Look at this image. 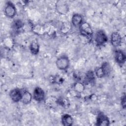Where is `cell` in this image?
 Segmentation results:
<instances>
[{"label":"cell","mask_w":126,"mask_h":126,"mask_svg":"<svg viewBox=\"0 0 126 126\" xmlns=\"http://www.w3.org/2000/svg\"><path fill=\"white\" fill-rule=\"evenodd\" d=\"M110 42L113 47H117L119 46L122 42L121 34L118 32H113L112 33L110 37Z\"/></svg>","instance_id":"obj_9"},{"label":"cell","mask_w":126,"mask_h":126,"mask_svg":"<svg viewBox=\"0 0 126 126\" xmlns=\"http://www.w3.org/2000/svg\"><path fill=\"white\" fill-rule=\"evenodd\" d=\"M79 30L81 34L86 38H90L93 35V31L91 25L86 22H83L80 25Z\"/></svg>","instance_id":"obj_2"},{"label":"cell","mask_w":126,"mask_h":126,"mask_svg":"<svg viewBox=\"0 0 126 126\" xmlns=\"http://www.w3.org/2000/svg\"><path fill=\"white\" fill-rule=\"evenodd\" d=\"M57 103L59 105L63 107H67L69 105V102L68 101V100L65 98L63 97L59 98L57 100Z\"/></svg>","instance_id":"obj_19"},{"label":"cell","mask_w":126,"mask_h":126,"mask_svg":"<svg viewBox=\"0 0 126 126\" xmlns=\"http://www.w3.org/2000/svg\"><path fill=\"white\" fill-rule=\"evenodd\" d=\"M110 125V121L108 118L102 113H99L96 118V125L99 126H107Z\"/></svg>","instance_id":"obj_8"},{"label":"cell","mask_w":126,"mask_h":126,"mask_svg":"<svg viewBox=\"0 0 126 126\" xmlns=\"http://www.w3.org/2000/svg\"><path fill=\"white\" fill-rule=\"evenodd\" d=\"M12 26L15 30L18 31L23 27L24 24L20 19H17L13 22Z\"/></svg>","instance_id":"obj_18"},{"label":"cell","mask_w":126,"mask_h":126,"mask_svg":"<svg viewBox=\"0 0 126 126\" xmlns=\"http://www.w3.org/2000/svg\"><path fill=\"white\" fill-rule=\"evenodd\" d=\"M56 8L58 13L64 15L67 13L69 11V7L67 3L65 1L59 0L56 4Z\"/></svg>","instance_id":"obj_5"},{"label":"cell","mask_w":126,"mask_h":126,"mask_svg":"<svg viewBox=\"0 0 126 126\" xmlns=\"http://www.w3.org/2000/svg\"><path fill=\"white\" fill-rule=\"evenodd\" d=\"M108 41V37L105 32L102 30L98 31L94 35V41L96 44L100 46L105 44Z\"/></svg>","instance_id":"obj_4"},{"label":"cell","mask_w":126,"mask_h":126,"mask_svg":"<svg viewBox=\"0 0 126 126\" xmlns=\"http://www.w3.org/2000/svg\"><path fill=\"white\" fill-rule=\"evenodd\" d=\"M9 96L11 100L14 102H18L21 101L22 96V91L19 89L15 88L10 91Z\"/></svg>","instance_id":"obj_7"},{"label":"cell","mask_w":126,"mask_h":126,"mask_svg":"<svg viewBox=\"0 0 126 126\" xmlns=\"http://www.w3.org/2000/svg\"><path fill=\"white\" fill-rule=\"evenodd\" d=\"M56 64L60 70H65L69 66V60L67 56L62 55L57 59Z\"/></svg>","instance_id":"obj_3"},{"label":"cell","mask_w":126,"mask_h":126,"mask_svg":"<svg viewBox=\"0 0 126 126\" xmlns=\"http://www.w3.org/2000/svg\"><path fill=\"white\" fill-rule=\"evenodd\" d=\"M114 59L116 62L120 64H124L126 60L125 54L121 50H116L114 52Z\"/></svg>","instance_id":"obj_10"},{"label":"cell","mask_w":126,"mask_h":126,"mask_svg":"<svg viewBox=\"0 0 126 126\" xmlns=\"http://www.w3.org/2000/svg\"><path fill=\"white\" fill-rule=\"evenodd\" d=\"M126 95L124 94L121 98V105L122 106V107L124 109H125L126 107Z\"/></svg>","instance_id":"obj_21"},{"label":"cell","mask_w":126,"mask_h":126,"mask_svg":"<svg viewBox=\"0 0 126 126\" xmlns=\"http://www.w3.org/2000/svg\"><path fill=\"white\" fill-rule=\"evenodd\" d=\"M73 118L70 115L68 114H63L61 118L62 125L64 126H70L73 125Z\"/></svg>","instance_id":"obj_11"},{"label":"cell","mask_w":126,"mask_h":126,"mask_svg":"<svg viewBox=\"0 0 126 126\" xmlns=\"http://www.w3.org/2000/svg\"><path fill=\"white\" fill-rule=\"evenodd\" d=\"M94 74L95 76L98 78H101L107 75L105 71L101 66L98 67L95 69L94 71Z\"/></svg>","instance_id":"obj_17"},{"label":"cell","mask_w":126,"mask_h":126,"mask_svg":"<svg viewBox=\"0 0 126 126\" xmlns=\"http://www.w3.org/2000/svg\"><path fill=\"white\" fill-rule=\"evenodd\" d=\"M54 81L56 82V83L59 84H62V83H63V80L61 77H60L59 76H57L55 77Z\"/></svg>","instance_id":"obj_22"},{"label":"cell","mask_w":126,"mask_h":126,"mask_svg":"<svg viewBox=\"0 0 126 126\" xmlns=\"http://www.w3.org/2000/svg\"><path fill=\"white\" fill-rule=\"evenodd\" d=\"M83 17L79 14H74L71 18V23L75 27H79L83 23Z\"/></svg>","instance_id":"obj_13"},{"label":"cell","mask_w":126,"mask_h":126,"mask_svg":"<svg viewBox=\"0 0 126 126\" xmlns=\"http://www.w3.org/2000/svg\"><path fill=\"white\" fill-rule=\"evenodd\" d=\"M95 77V75L94 72L92 70H89L86 73L85 75V80L87 82L92 83L94 81Z\"/></svg>","instance_id":"obj_16"},{"label":"cell","mask_w":126,"mask_h":126,"mask_svg":"<svg viewBox=\"0 0 126 126\" xmlns=\"http://www.w3.org/2000/svg\"><path fill=\"white\" fill-rule=\"evenodd\" d=\"M32 98V94L28 91H22V96L21 101L24 104H29Z\"/></svg>","instance_id":"obj_12"},{"label":"cell","mask_w":126,"mask_h":126,"mask_svg":"<svg viewBox=\"0 0 126 126\" xmlns=\"http://www.w3.org/2000/svg\"><path fill=\"white\" fill-rule=\"evenodd\" d=\"M45 92L44 90L39 87H36L33 92L32 97L36 101L41 102L45 98Z\"/></svg>","instance_id":"obj_6"},{"label":"cell","mask_w":126,"mask_h":126,"mask_svg":"<svg viewBox=\"0 0 126 126\" xmlns=\"http://www.w3.org/2000/svg\"><path fill=\"white\" fill-rule=\"evenodd\" d=\"M30 50L31 53L36 55L38 54L39 51V45L36 40L32 41L30 45Z\"/></svg>","instance_id":"obj_14"},{"label":"cell","mask_w":126,"mask_h":126,"mask_svg":"<svg viewBox=\"0 0 126 126\" xmlns=\"http://www.w3.org/2000/svg\"><path fill=\"white\" fill-rule=\"evenodd\" d=\"M105 71L107 75L109 74L111 71V66L109 63L107 62H104L101 65Z\"/></svg>","instance_id":"obj_20"},{"label":"cell","mask_w":126,"mask_h":126,"mask_svg":"<svg viewBox=\"0 0 126 126\" xmlns=\"http://www.w3.org/2000/svg\"><path fill=\"white\" fill-rule=\"evenodd\" d=\"M85 87L84 83L81 82H77L74 84L73 89L75 92L78 94L82 93L85 90Z\"/></svg>","instance_id":"obj_15"},{"label":"cell","mask_w":126,"mask_h":126,"mask_svg":"<svg viewBox=\"0 0 126 126\" xmlns=\"http://www.w3.org/2000/svg\"><path fill=\"white\" fill-rule=\"evenodd\" d=\"M3 11L5 15L9 18H13L16 14V8L14 4L10 1H7L4 6Z\"/></svg>","instance_id":"obj_1"}]
</instances>
